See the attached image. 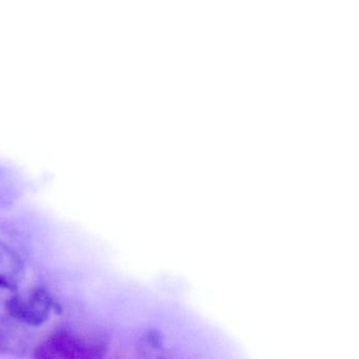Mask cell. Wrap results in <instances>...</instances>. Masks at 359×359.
Returning <instances> with one entry per match:
<instances>
[{
    "label": "cell",
    "mask_w": 359,
    "mask_h": 359,
    "mask_svg": "<svg viewBox=\"0 0 359 359\" xmlns=\"http://www.w3.org/2000/svg\"><path fill=\"white\" fill-rule=\"evenodd\" d=\"M107 350L100 336L62 327L37 346L34 359H102Z\"/></svg>",
    "instance_id": "6da1fadb"
},
{
    "label": "cell",
    "mask_w": 359,
    "mask_h": 359,
    "mask_svg": "<svg viewBox=\"0 0 359 359\" xmlns=\"http://www.w3.org/2000/svg\"><path fill=\"white\" fill-rule=\"evenodd\" d=\"M146 340L152 348H159L163 346V334L158 331L149 332Z\"/></svg>",
    "instance_id": "5b68a950"
},
{
    "label": "cell",
    "mask_w": 359,
    "mask_h": 359,
    "mask_svg": "<svg viewBox=\"0 0 359 359\" xmlns=\"http://www.w3.org/2000/svg\"><path fill=\"white\" fill-rule=\"evenodd\" d=\"M16 340L11 336L7 335L5 332L0 331V353H7V354H15L18 353V348L16 346Z\"/></svg>",
    "instance_id": "277c9868"
},
{
    "label": "cell",
    "mask_w": 359,
    "mask_h": 359,
    "mask_svg": "<svg viewBox=\"0 0 359 359\" xmlns=\"http://www.w3.org/2000/svg\"><path fill=\"white\" fill-rule=\"evenodd\" d=\"M55 306L53 297L45 289H35L28 298L15 295L6 302V309L10 316L20 323L39 327L47 323L51 311Z\"/></svg>",
    "instance_id": "7a4b0ae2"
},
{
    "label": "cell",
    "mask_w": 359,
    "mask_h": 359,
    "mask_svg": "<svg viewBox=\"0 0 359 359\" xmlns=\"http://www.w3.org/2000/svg\"><path fill=\"white\" fill-rule=\"evenodd\" d=\"M25 277L20 256L6 243H0V289L16 291Z\"/></svg>",
    "instance_id": "3957f363"
}]
</instances>
